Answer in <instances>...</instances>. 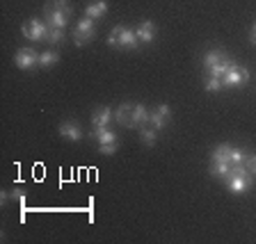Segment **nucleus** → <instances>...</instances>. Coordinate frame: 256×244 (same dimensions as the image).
I'll list each match as a JSON object with an SVG mask.
<instances>
[{"label":"nucleus","mask_w":256,"mask_h":244,"mask_svg":"<svg viewBox=\"0 0 256 244\" xmlns=\"http://www.w3.org/2000/svg\"><path fill=\"white\" fill-rule=\"evenodd\" d=\"M226 59H229V55L224 53V50L213 48V50H208V53L204 55V66H206V71H208V69H213V66H218V64L226 62Z\"/></svg>","instance_id":"nucleus-15"},{"label":"nucleus","mask_w":256,"mask_h":244,"mask_svg":"<svg viewBox=\"0 0 256 244\" xmlns=\"http://www.w3.org/2000/svg\"><path fill=\"white\" fill-rule=\"evenodd\" d=\"M110 119H112V110L106 105L96 107L94 114H92V137H98V135L103 133V130H108V126H110Z\"/></svg>","instance_id":"nucleus-8"},{"label":"nucleus","mask_w":256,"mask_h":244,"mask_svg":"<svg viewBox=\"0 0 256 244\" xmlns=\"http://www.w3.org/2000/svg\"><path fill=\"white\" fill-rule=\"evenodd\" d=\"M108 43L114 48H122V50H138L142 41L138 39L135 30H128L126 25H117V27H112L110 37H108Z\"/></svg>","instance_id":"nucleus-3"},{"label":"nucleus","mask_w":256,"mask_h":244,"mask_svg":"<svg viewBox=\"0 0 256 244\" xmlns=\"http://www.w3.org/2000/svg\"><path fill=\"white\" fill-rule=\"evenodd\" d=\"M108 14V2L106 0H94V2H90L85 9V16H90V18H101V16Z\"/></svg>","instance_id":"nucleus-16"},{"label":"nucleus","mask_w":256,"mask_h":244,"mask_svg":"<svg viewBox=\"0 0 256 244\" xmlns=\"http://www.w3.org/2000/svg\"><path fill=\"white\" fill-rule=\"evenodd\" d=\"M133 110H135V105H130V103H122V105L114 110V119H117L119 126H124V128H135Z\"/></svg>","instance_id":"nucleus-12"},{"label":"nucleus","mask_w":256,"mask_h":244,"mask_svg":"<svg viewBox=\"0 0 256 244\" xmlns=\"http://www.w3.org/2000/svg\"><path fill=\"white\" fill-rule=\"evenodd\" d=\"M58 62H60V55L55 53V50H46V53H42V57H39V66H44V69H50V66Z\"/></svg>","instance_id":"nucleus-20"},{"label":"nucleus","mask_w":256,"mask_h":244,"mask_svg":"<svg viewBox=\"0 0 256 244\" xmlns=\"http://www.w3.org/2000/svg\"><path fill=\"white\" fill-rule=\"evenodd\" d=\"M94 18H90V16H85V18H80L78 23H76V30H74V41L76 46H85L87 41H92L94 39Z\"/></svg>","instance_id":"nucleus-6"},{"label":"nucleus","mask_w":256,"mask_h":244,"mask_svg":"<svg viewBox=\"0 0 256 244\" xmlns=\"http://www.w3.org/2000/svg\"><path fill=\"white\" fill-rule=\"evenodd\" d=\"M74 14L69 0H48L46 7H44V21L48 27H66L69 25V18Z\"/></svg>","instance_id":"nucleus-1"},{"label":"nucleus","mask_w":256,"mask_h":244,"mask_svg":"<svg viewBox=\"0 0 256 244\" xmlns=\"http://www.w3.org/2000/svg\"><path fill=\"white\" fill-rule=\"evenodd\" d=\"M224 181H226V187L234 194H245L254 187V174L245 165H231L229 174L224 176Z\"/></svg>","instance_id":"nucleus-2"},{"label":"nucleus","mask_w":256,"mask_h":244,"mask_svg":"<svg viewBox=\"0 0 256 244\" xmlns=\"http://www.w3.org/2000/svg\"><path fill=\"white\" fill-rule=\"evenodd\" d=\"M135 34H138V39L142 43H151L156 37V25L151 21H142L138 27H135Z\"/></svg>","instance_id":"nucleus-14"},{"label":"nucleus","mask_w":256,"mask_h":244,"mask_svg":"<svg viewBox=\"0 0 256 244\" xmlns=\"http://www.w3.org/2000/svg\"><path fill=\"white\" fill-rule=\"evenodd\" d=\"M170 117H172V110H170V105H158L154 112L149 114V126L154 128V130H162L165 128V123L170 121Z\"/></svg>","instance_id":"nucleus-11"},{"label":"nucleus","mask_w":256,"mask_h":244,"mask_svg":"<svg viewBox=\"0 0 256 244\" xmlns=\"http://www.w3.org/2000/svg\"><path fill=\"white\" fill-rule=\"evenodd\" d=\"M220 89H222V80H220V78H210V75H208V80H206V91H210V94H218Z\"/></svg>","instance_id":"nucleus-22"},{"label":"nucleus","mask_w":256,"mask_h":244,"mask_svg":"<svg viewBox=\"0 0 256 244\" xmlns=\"http://www.w3.org/2000/svg\"><path fill=\"white\" fill-rule=\"evenodd\" d=\"M39 57H42V53H37L34 48H21V50H16V55H14V64L21 71H30L39 64Z\"/></svg>","instance_id":"nucleus-9"},{"label":"nucleus","mask_w":256,"mask_h":244,"mask_svg":"<svg viewBox=\"0 0 256 244\" xmlns=\"http://www.w3.org/2000/svg\"><path fill=\"white\" fill-rule=\"evenodd\" d=\"M250 82V71L245 66L231 64L229 71L222 75V87H238V85H247Z\"/></svg>","instance_id":"nucleus-7"},{"label":"nucleus","mask_w":256,"mask_h":244,"mask_svg":"<svg viewBox=\"0 0 256 244\" xmlns=\"http://www.w3.org/2000/svg\"><path fill=\"white\" fill-rule=\"evenodd\" d=\"M149 114L151 112L142 105V103H135V110H133V121H135V128H144L149 126Z\"/></svg>","instance_id":"nucleus-17"},{"label":"nucleus","mask_w":256,"mask_h":244,"mask_svg":"<svg viewBox=\"0 0 256 244\" xmlns=\"http://www.w3.org/2000/svg\"><path fill=\"white\" fill-rule=\"evenodd\" d=\"M250 43L252 46H256V23L252 25V30H250Z\"/></svg>","instance_id":"nucleus-24"},{"label":"nucleus","mask_w":256,"mask_h":244,"mask_svg":"<svg viewBox=\"0 0 256 244\" xmlns=\"http://www.w3.org/2000/svg\"><path fill=\"white\" fill-rule=\"evenodd\" d=\"M140 137H142V142L146 146H154L158 142V130H154L151 126H144V128H140Z\"/></svg>","instance_id":"nucleus-18"},{"label":"nucleus","mask_w":256,"mask_h":244,"mask_svg":"<svg viewBox=\"0 0 256 244\" xmlns=\"http://www.w3.org/2000/svg\"><path fill=\"white\" fill-rule=\"evenodd\" d=\"M245 158H247L245 151L231 146V165H245Z\"/></svg>","instance_id":"nucleus-21"},{"label":"nucleus","mask_w":256,"mask_h":244,"mask_svg":"<svg viewBox=\"0 0 256 244\" xmlns=\"http://www.w3.org/2000/svg\"><path fill=\"white\" fill-rule=\"evenodd\" d=\"M231 167V144H220L210 155V174L215 178H224Z\"/></svg>","instance_id":"nucleus-4"},{"label":"nucleus","mask_w":256,"mask_h":244,"mask_svg":"<svg viewBox=\"0 0 256 244\" xmlns=\"http://www.w3.org/2000/svg\"><path fill=\"white\" fill-rule=\"evenodd\" d=\"M252 174H256V165H254V169H252Z\"/></svg>","instance_id":"nucleus-25"},{"label":"nucleus","mask_w":256,"mask_h":244,"mask_svg":"<svg viewBox=\"0 0 256 244\" xmlns=\"http://www.w3.org/2000/svg\"><path fill=\"white\" fill-rule=\"evenodd\" d=\"M23 37L30 39V41H46V34H48V25L46 21L42 18H28L21 27Z\"/></svg>","instance_id":"nucleus-5"},{"label":"nucleus","mask_w":256,"mask_h":244,"mask_svg":"<svg viewBox=\"0 0 256 244\" xmlns=\"http://www.w3.org/2000/svg\"><path fill=\"white\" fill-rule=\"evenodd\" d=\"M10 194H12V199H14V201H18V203H21V206H23V203H26V192H23L21 187H14V190H12Z\"/></svg>","instance_id":"nucleus-23"},{"label":"nucleus","mask_w":256,"mask_h":244,"mask_svg":"<svg viewBox=\"0 0 256 244\" xmlns=\"http://www.w3.org/2000/svg\"><path fill=\"white\" fill-rule=\"evenodd\" d=\"M64 41V30L62 27H48V34H46V43L50 46H58V43Z\"/></svg>","instance_id":"nucleus-19"},{"label":"nucleus","mask_w":256,"mask_h":244,"mask_svg":"<svg viewBox=\"0 0 256 244\" xmlns=\"http://www.w3.org/2000/svg\"><path fill=\"white\" fill-rule=\"evenodd\" d=\"M58 130H60V135H62L64 139H69V142H80V139H82V130H80V126L76 121H62Z\"/></svg>","instance_id":"nucleus-13"},{"label":"nucleus","mask_w":256,"mask_h":244,"mask_svg":"<svg viewBox=\"0 0 256 244\" xmlns=\"http://www.w3.org/2000/svg\"><path fill=\"white\" fill-rule=\"evenodd\" d=\"M98 151H101L103 155H112V153H117V144H119V137L117 133H112V130H103L101 135H98Z\"/></svg>","instance_id":"nucleus-10"}]
</instances>
